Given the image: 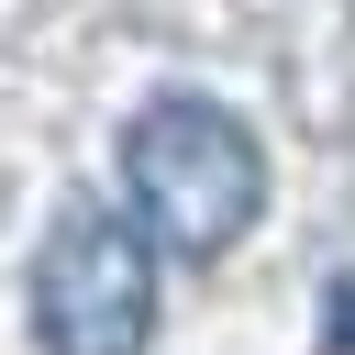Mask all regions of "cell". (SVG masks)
<instances>
[{"instance_id":"2","label":"cell","mask_w":355,"mask_h":355,"mask_svg":"<svg viewBox=\"0 0 355 355\" xmlns=\"http://www.w3.org/2000/svg\"><path fill=\"white\" fill-rule=\"evenodd\" d=\"M33 344L44 355H144L155 344V233L133 211L67 200L33 255Z\"/></svg>"},{"instance_id":"1","label":"cell","mask_w":355,"mask_h":355,"mask_svg":"<svg viewBox=\"0 0 355 355\" xmlns=\"http://www.w3.org/2000/svg\"><path fill=\"white\" fill-rule=\"evenodd\" d=\"M122 200H133V222H144L166 255L211 266V255H233V244L255 233V211H266V144H255L222 100L166 89V100H144V111L122 122Z\"/></svg>"}]
</instances>
